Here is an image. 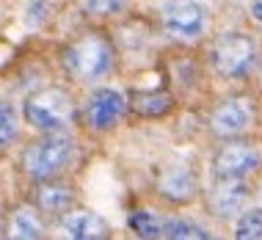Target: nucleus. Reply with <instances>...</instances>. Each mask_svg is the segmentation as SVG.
Wrapping results in <instances>:
<instances>
[{
  "instance_id": "nucleus-7",
  "label": "nucleus",
  "mask_w": 262,
  "mask_h": 240,
  "mask_svg": "<svg viewBox=\"0 0 262 240\" xmlns=\"http://www.w3.org/2000/svg\"><path fill=\"white\" fill-rule=\"evenodd\" d=\"M28 202L39 210L50 224H55L63 213L80 204V188L69 174H58V177H47L28 182Z\"/></svg>"
},
{
  "instance_id": "nucleus-4",
  "label": "nucleus",
  "mask_w": 262,
  "mask_h": 240,
  "mask_svg": "<svg viewBox=\"0 0 262 240\" xmlns=\"http://www.w3.org/2000/svg\"><path fill=\"white\" fill-rule=\"evenodd\" d=\"M210 67L224 80H246L262 67L259 41L240 31L218 33L210 45Z\"/></svg>"
},
{
  "instance_id": "nucleus-19",
  "label": "nucleus",
  "mask_w": 262,
  "mask_h": 240,
  "mask_svg": "<svg viewBox=\"0 0 262 240\" xmlns=\"http://www.w3.org/2000/svg\"><path fill=\"white\" fill-rule=\"evenodd\" d=\"M232 235L237 240H259L262 237V207H249L235 218Z\"/></svg>"
},
{
  "instance_id": "nucleus-11",
  "label": "nucleus",
  "mask_w": 262,
  "mask_h": 240,
  "mask_svg": "<svg viewBox=\"0 0 262 240\" xmlns=\"http://www.w3.org/2000/svg\"><path fill=\"white\" fill-rule=\"evenodd\" d=\"M251 199L246 180H212L207 190V210L215 218H237Z\"/></svg>"
},
{
  "instance_id": "nucleus-18",
  "label": "nucleus",
  "mask_w": 262,
  "mask_h": 240,
  "mask_svg": "<svg viewBox=\"0 0 262 240\" xmlns=\"http://www.w3.org/2000/svg\"><path fill=\"white\" fill-rule=\"evenodd\" d=\"M19 119L23 114L11 102L0 100V149H9L19 141Z\"/></svg>"
},
{
  "instance_id": "nucleus-1",
  "label": "nucleus",
  "mask_w": 262,
  "mask_h": 240,
  "mask_svg": "<svg viewBox=\"0 0 262 240\" xmlns=\"http://www.w3.org/2000/svg\"><path fill=\"white\" fill-rule=\"evenodd\" d=\"M122 50L108 25L89 23L61 45L58 67L72 86H100L119 72Z\"/></svg>"
},
{
  "instance_id": "nucleus-10",
  "label": "nucleus",
  "mask_w": 262,
  "mask_h": 240,
  "mask_svg": "<svg viewBox=\"0 0 262 240\" xmlns=\"http://www.w3.org/2000/svg\"><path fill=\"white\" fill-rule=\"evenodd\" d=\"M127 105H130V116L141 122H160V119L171 116L180 108V97L163 83V86H136L127 89Z\"/></svg>"
},
{
  "instance_id": "nucleus-15",
  "label": "nucleus",
  "mask_w": 262,
  "mask_h": 240,
  "mask_svg": "<svg viewBox=\"0 0 262 240\" xmlns=\"http://www.w3.org/2000/svg\"><path fill=\"white\" fill-rule=\"evenodd\" d=\"M77 9L89 23H116L124 14H130L133 0H77Z\"/></svg>"
},
{
  "instance_id": "nucleus-3",
  "label": "nucleus",
  "mask_w": 262,
  "mask_h": 240,
  "mask_svg": "<svg viewBox=\"0 0 262 240\" xmlns=\"http://www.w3.org/2000/svg\"><path fill=\"white\" fill-rule=\"evenodd\" d=\"M77 102L72 83H45V86L31 89L19 102L23 122L31 130H63L77 122Z\"/></svg>"
},
{
  "instance_id": "nucleus-12",
  "label": "nucleus",
  "mask_w": 262,
  "mask_h": 240,
  "mask_svg": "<svg viewBox=\"0 0 262 240\" xmlns=\"http://www.w3.org/2000/svg\"><path fill=\"white\" fill-rule=\"evenodd\" d=\"M55 227H58V235L72 237V240H108L113 235L111 224L100 213H94L89 207H80V204L72 207L69 213H63L55 221Z\"/></svg>"
},
{
  "instance_id": "nucleus-5",
  "label": "nucleus",
  "mask_w": 262,
  "mask_h": 240,
  "mask_svg": "<svg viewBox=\"0 0 262 240\" xmlns=\"http://www.w3.org/2000/svg\"><path fill=\"white\" fill-rule=\"evenodd\" d=\"M127 119H130V105H127V91L100 83L89 89L83 97L80 111H77V124L91 136H108L116 133Z\"/></svg>"
},
{
  "instance_id": "nucleus-6",
  "label": "nucleus",
  "mask_w": 262,
  "mask_h": 240,
  "mask_svg": "<svg viewBox=\"0 0 262 240\" xmlns=\"http://www.w3.org/2000/svg\"><path fill=\"white\" fill-rule=\"evenodd\" d=\"M210 14L202 0H163L158 9V25L177 45H193L204 36Z\"/></svg>"
},
{
  "instance_id": "nucleus-14",
  "label": "nucleus",
  "mask_w": 262,
  "mask_h": 240,
  "mask_svg": "<svg viewBox=\"0 0 262 240\" xmlns=\"http://www.w3.org/2000/svg\"><path fill=\"white\" fill-rule=\"evenodd\" d=\"M3 224H6L3 237H9V240H41V237H47V227H50V221L28 199L14 204Z\"/></svg>"
},
{
  "instance_id": "nucleus-21",
  "label": "nucleus",
  "mask_w": 262,
  "mask_h": 240,
  "mask_svg": "<svg viewBox=\"0 0 262 240\" xmlns=\"http://www.w3.org/2000/svg\"><path fill=\"white\" fill-rule=\"evenodd\" d=\"M251 17L257 19V23H262V0H254L251 3Z\"/></svg>"
},
{
  "instance_id": "nucleus-9",
  "label": "nucleus",
  "mask_w": 262,
  "mask_h": 240,
  "mask_svg": "<svg viewBox=\"0 0 262 240\" xmlns=\"http://www.w3.org/2000/svg\"><path fill=\"white\" fill-rule=\"evenodd\" d=\"M262 166V152L243 138H229L212 155V180H249Z\"/></svg>"
},
{
  "instance_id": "nucleus-17",
  "label": "nucleus",
  "mask_w": 262,
  "mask_h": 240,
  "mask_svg": "<svg viewBox=\"0 0 262 240\" xmlns=\"http://www.w3.org/2000/svg\"><path fill=\"white\" fill-rule=\"evenodd\" d=\"M127 229L138 237H160L163 232V215L149 207H136L127 213Z\"/></svg>"
},
{
  "instance_id": "nucleus-8",
  "label": "nucleus",
  "mask_w": 262,
  "mask_h": 240,
  "mask_svg": "<svg viewBox=\"0 0 262 240\" xmlns=\"http://www.w3.org/2000/svg\"><path fill=\"white\" fill-rule=\"evenodd\" d=\"M254 111H257V105H254L251 97L232 94V97H226V100L212 105V111L207 116V127L218 141L243 138L246 130L254 122Z\"/></svg>"
},
{
  "instance_id": "nucleus-22",
  "label": "nucleus",
  "mask_w": 262,
  "mask_h": 240,
  "mask_svg": "<svg viewBox=\"0 0 262 240\" xmlns=\"http://www.w3.org/2000/svg\"><path fill=\"white\" fill-rule=\"evenodd\" d=\"M3 3H6V0H0V6H3Z\"/></svg>"
},
{
  "instance_id": "nucleus-16",
  "label": "nucleus",
  "mask_w": 262,
  "mask_h": 240,
  "mask_svg": "<svg viewBox=\"0 0 262 240\" xmlns=\"http://www.w3.org/2000/svg\"><path fill=\"white\" fill-rule=\"evenodd\" d=\"M160 237L166 240H210L212 232L204 229L199 221H193V218H182V215H166L163 218V232Z\"/></svg>"
},
{
  "instance_id": "nucleus-2",
  "label": "nucleus",
  "mask_w": 262,
  "mask_h": 240,
  "mask_svg": "<svg viewBox=\"0 0 262 240\" xmlns=\"http://www.w3.org/2000/svg\"><path fill=\"white\" fill-rule=\"evenodd\" d=\"M77 160V138L69 127L63 130H41L19 146L17 168L28 182L69 174Z\"/></svg>"
},
{
  "instance_id": "nucleus-20",
  "label": "nucleus",
  "mask_w": 262,
  "mask_h": 240,
  "mask_svg": "<svg viewBox=\"0 0 262 240\" xmlns=\"http://www.w3.org/2000/svg\"><path fill=\"white\" fill-rule=\"evenodd\" d=\"M55 17L53 0H28L25 3V25L28 28H45Z\"/></svg>"
},
{
  "instance_id": "nucleus-13",
  "label": "nucleus",
  "mask_w": 262,
  "mask_h": 240,
  "mask_svg": "<svg viewBox=\"0 0 262 240\" xmlns=\"http://www.w3.org/2000/svg\"><path fill=\"white\" fill-rule=\"evenodd\" d=\"M196 174L190 166H168L166 171H160L158 182H155V193L163 204H174V207H182V204H190L196 199Z\"/></svg>"
}]
</instances>
